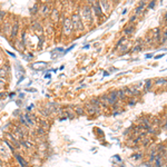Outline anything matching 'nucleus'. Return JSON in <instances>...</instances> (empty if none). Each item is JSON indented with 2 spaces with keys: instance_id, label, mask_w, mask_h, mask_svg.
Masks as SVG:
<instances>
[{
  "instance_id": "f257e3e1",
  "label": "nucleus",
  "mask_w": 167,
  "mask_h": 167,
  "mask_svg": "<svg viewBox=\"0 0 167 167\" xmlns=\"http://www.w3.org/2000/svg\"><path fill=\"white\" fill-rule=\"evenodd\" d=\"M71 25H73V30L74 29H77V30H83L84 29V25L81 19L79 18L78 15H74L73 17V21H71Z\"/></svg>"
},
{
  "instance_id": "f03ea898",
  "label": "nucleus",
  "mask_w": 167,
  "mask_h": 167,
  "mask_svg": "<svg viewBox=\"0 0 167 167\" xmlns=\"http://www.w3.org/2000/svg\"><path fill=\"white\" fill-rule=\"evenodd\" d=\"M83 17L87 21H92V9L89 6H86L83 10Z\"/></svg>"
},
{
  "instance_id": "7ed1b4c3",
  "label": "nucleus",
  "mask_w": 167,
  "mask_h": 167,
  "mask_svg": "<svg viewBox=\"0 0 167 167\" xmlns=\"http://www.w3.org/2000/svg\"><path fill=\"white\" fill-rule=\"evenodd\" d=\"M64 28H65V33L66 35H70L71 33V31H73V25H71V20L70 19H65Z\"/></svg>"
},
{
  "instance_id": "20e7f679",
  "label": "nucleus",
  "mask_w": 167,
  "mask_h": 167,
  "mask_svg": "<svg viewBox=\"0 0 167 167\" xmlns=\"http://www.w3.org/2000/svg\"><path fill=\"white\" fill-rule=\"evenodd\" d=\"M15 157L17 158V160H18V163L20 164V166L21 167H26L27 165H28V163L26 162L25 159L22 158V156H20L19 154H15Z\"/></svg>"
},
{
  "instance_id": "39448f33",
  "label": "nucleus",
  "mask_w": 167,
  "mask_h": 167,
  "mask_svg": "<svg viewBox=\"0 0 167 167\" xmlns=\"http://www.w3.org/2000/svg\"><path fill=\"white\" fill-rule=\"evenodd\" d=\"M0 155H1L2 157H5V158H8V156H9L8 150L6 149V147H5L3 145H1V144H0Z\"/></svg>"
},
{
  "instance_id": "423d86ee",
  "label": "nucleus",
  "mask_w": 167,
  "mask_h": 167,
  "mask_svg": "<svg viewBox=\"0 0 167 167\" xmlns=\"http://www.w3.org/2000/svg\"><path fill=\"white\" fill-rule=\"evenodd\" d=\"M18 28H19V24H18V21H16L15 22V25H14V27H11V37L12 38H15L17 36V33H18Z\"/></svg>"
},
{
  "instance_id": "0eeeda50",
  "label": "nucleus",
  "mask_w": 167,
  "mask_h": 167,
  "mask_svg": "<svg viewBox=\"0 0 167 167\" xmlns=\"http://www.w3.org/2000/svg\"><path fill=\"white\" fill-rule=\"evenodd\" d=\"M41 14H42V16L43 17L48 16V15L50 14V7L48 6V5H43V6H42Z\"/></svg>"
},
{
  "instance_id": "6e6552de",
  "label": "nucleus",
  "mask_w": 167,
  "mask_h": 167,
  "mask_svg": "<svg viewBox=\"0 0 167 167\" xmlns=\"http://www.w3.org/2000/svg\"><path fill=\"white\" fill-rule=\"evenodd\" d=\"M33 28L35 29V30H37V31H41V26H40V24L37 21V20H33Z\"/></svg>"
},
{
  "instance_id": "1a4fd4ad",
  "label": "nucleus",
  "mask_w": 167,
  "mask_h": 167,
  "mask_svg": "<svg viewBox=\"0 0 167 167\" xmlns=\"http://www.w3.org/2000/svg\"><path fill=\"white\" fill-rule=\"evenodd\" d=\"M145 6H146V2H144V1H142L141 3H139V6L136 8V15H138V14H141L143 11V9L145 8Z\"/></svg>"
},
{
  "instance_id": "9d476101",
  "label": "nucleus",
  "mask_w": 167,
  "mask_h": 167,
  "mask_svg": "<svg viewBox=\"0 0 167 167\" xmlns=\"http://www.w3.org/2000/svg\"><path fill=\"white\" fill-rule=\"evenodd\" d=\"M134 30H135V27H134V26H129V27H126L125 33H127V35H130V33H133Z\"/></svg>"
},
{
  "instance_id": "9b49d317",
  "label": "nucleus",
  "mask_w": 167,
  "mask_h": 167,
  "mask_svg": "<svg viewBox=\"0 0 167 167\" xmlns=\"http://www.w3.org/2000/svg\"><path fill=\"white\" fill-rule=\"evenodd\" d=\"M25 118H26V120H27V123H28L29 125H30V126H35V123H33V122L31 117L29 116L28 114H27V115H26V116H25Z\"/></svg>"
},
{
  "instance_id": "f8f14e48",
  "label": "nucleus",
  "mask_w": 167,
  "mask_h": 167,
  "mask_svg": "<svg viewBox=\"0 0 167 167\" xmlns=\"http://www.w3.org/2000/svg\"><path fill=\"white\" fill-rule=\"evenodd\" d=\"M52 14H54V20H56V21H57V20L59 19L58 10H57V9H54V10H52Z\"/></svg>"
},
{
  "instance_id": "ddd939ff",
  "label": "nucleus",
  "mask_w": 167,
  "mask_h": 167,
  "mask_svg": "<svg viewBox=\"0 0 167 167\" xmlns=\"http://www.w3.org/2000/svg\"><path fill=\"white\" fill-rule=\"evenodd\" d=\"M40 125H41V128H43V129L48 128V123H46V120H40Z\"/></svg>"
},
{
  "instance_id": "4468645a",
  "label": "nucleus",
  "mask_w": 167,
  "mask_h": 167,
  "mask_svg": "<svg viewBox=\"0 0 167 167\" xmlns=\"http://www.w3.org/2000/svg\"><path fill=\"white\" fill-rule=\"evenodd\" d=\"M37 134H39L40 136H43V135H45V129L41 128V127H38V128H37Z\"/></svg>"
},
{
  "instance_id": "2eb2a0df",
  "label": "nucleus",
  "mask_w": 167,
  "mask_h": 167,
  "mask_svg": "<svg viewBox=\"0 0 167 167\" xmlns=\"http://www.w3.org/2000/svg\"><path fill=\"white\" fill-rule=\"evenodd\" d=\"M76 111H77V114H78V115H83L84 114V110H83L81 107H77V108H76Z\"/></svg>"
},
{
  "instance_id": "dca6fc26",
  "label": "nucleus",
  "mask_w": 167,
  "mask_h": 167,
  "mask_svg": "<svg viewBox=\"0 0 167 167\" xmlns=\"http://www.w3.org/2000/svg\"><path fill=\"white\" fill-rule=\"evenodd\" d=\"M150 86H151V80H147V81H146V87H145V89L148 90L150 88Z\"/></svg>"
},
{
  "instance_id": "f3484780",
  "label": "nucleus",
  "mask_w": 167,
  "mask_h": 167,
  "mask_svg": "<svg viewBox=\"0 0 167 167\" xmlns=\"http://www.w3.org/2000/svg\"><path fill=\"white\" fill-rule=\"evenodd\" d=\"M8 67H6V69H7ZM6 69H0V76H6Z\"/></svg>"
},
{
  "instance_id": "a211bd4d",
  "label": "nucleus",
  "mask_w": 167,
  "mask_h": 167,
  "mask_svg": "<svg viewBox=\"0 0 167 167\" xmlns=\"http://www.w3.org/2000/svg\"><path fill=\"white\" fill-rule=\"evenodd\" d=\"M5 15H6V12H5V11H2V10H0V21L3 19Z\"/></svg>"
},
{
  "instance_id": "6ab92c4d",
  "label": "nucleus",
  "mask_w": 167,
  "mask_h": 167,
  "mask_svg": "<svg viewBox=\"0 0 167 167\" xmlns=\"http://www.w3.org/2000/svg\"><path fill=\"white\" fill-rule=\"evenodd\" d=\"M165 80H166L165 78H163V79L160 78V79H158V80L156 81V84H165Z\"/></svg>"
},
{
  "instance_id": "aec40b11",
  "label": "nucleus",
  "mask_w": 167,
  "mask_h": 167,
  "mask_svg": "<svg viewBox=\"0 0 167 167\" xmlns=\"http://www.w3.org/2000/svg\"><path fill=\"white\" fill-rule=\"evenodd\" d=\"M148 142H150V139L147 138L146 141H144V142H143V145H144V146H147V145H148Z\"/></svg>"
},
{
  "instance_id": "412c9836",
  "label": "nucleus",
  "mask_w": 167,
  "mask_h": 167,
  "mask_svg": "<svg viewBox=\"0 0 167 167\" xmlns=\"http://www.w3.org/2000/svg\"><path fill=\"white\" fill-rule=\"evenodd\" d=\"M38 8V6H37V5H35V7H33V11H31V14H36V12H37V10H36V9Z\"/></svg>"
},
{
  "instance_id": "4be33fe9",
  "label": "nucleus",
  "mask_w": 167,
  "mask_h": 167,
  "mask_svg": "<svg viewBox=\"0 0 167 167\" xmlns=\"http://www.w3.org/2000/svg\"><path fill=\"white\" fill-rule=\"evenodd\" d=\"M126 38L125 37H123V38H122V39H120V40H119V41H118V43H117V46H119V45H120V43H122V42L124 41V40H125Z\"/></svg>"
},
{
  "instance_id": "5701e85b",
  "label": "nucleus",
  "mask_w": 167,
  "mask_h": 167,
  "mask_svg": "<svg viewBox=\"0 0 167 167\" xmlns=\"http://www.w3.org/2000/svg\"><path fill=\"white\" fill-rule=\"evenodd\" d=\"M154 6H155V2H154V1H151V2L149 3V8H153Z\"/></svg>"
},
{
  "instance_id": "b1692460",
  "label": "nucleus",
  "mask_w": 167,
  "mask_h": 167,
  "mask_svg": "<svg viewBox=\"0 0 167 167\" xmlns=\"http://www.w3.org/2000/svg\"><path fill=\"white\" fill-rule=\"evenodd\" d=\"M3 96H6V92H0V97H3Z\"/></svg>"
},
{
  "instance_id": "393cba45",
  "label": "nucleus",
  "mask_w": 167,
  "mask_h": 167,
  "mask_svg": "<svg viewBox=\"0 0 167 167\" xmlns=\"http://www.w3.org/2000/svg\"><path fill=\"white\" fill-rule=\"evenodd\" d=\"M135 19H136V17H135V16H134V17H132V19H130V21H134Z\"/></svg>"
},
{
  "instance_id": "a878e982",
  "label": "nucleus",
  "mask_w": 167,
  "mask_h": 167,
  "mask_svg": "<svg viewBox=\"0 0 167 167\" xmlns=\"http://www.w3.org/2000/svg\"><path fill=\"white\" fill-rule=\"evenodd\" d=\"M1 64H2V59L0 58V65H1Z\"/></svg>"
},
{
  "instance_id": "bb28decb",
  "label": "nucleus",
  "mask_w": 167,
  "mask_h": 167,
  "mask_svg": "<svg viewBox=\"0 0 167 167\" xmlns=\"http://www.w3.org/2000/svg\"><path fill=\"white\" fill-rule=\"evenodd\" d=\"M0 164H1V159H0Z\"/></svg>"
}]
</instances>
